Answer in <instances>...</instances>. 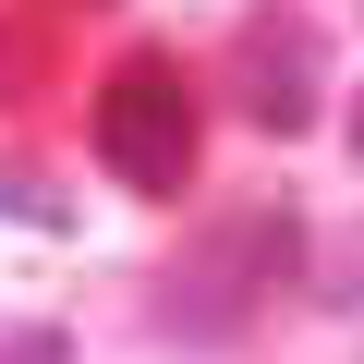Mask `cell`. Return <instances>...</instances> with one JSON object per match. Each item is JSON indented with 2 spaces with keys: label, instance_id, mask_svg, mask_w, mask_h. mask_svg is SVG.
<instances>
[{
  "label": "cell",
  "instance_id": "obj_2",
  "mask_svg": "<svg viewBox=\"0 0 364 364\" xmlns=\"http://www.w3.org/2000/svg\"><path fill=\"white\" fill-rule=\"evenodd\" d=\"M291 255H304V219L279 207V195H255V207H219L195 243H182V267H170V291H158V316L170 328H243L279 279H291Z\"/></svg>",
  "mask_w": 364,
  "mask_h": 364
},
{
  "label": "cell",
  "instance_id": "obj_1",
  "mask_svg": "<svg viewBox=\"0 0 364 364\" xmlns=\"http://www.w3.org/2000/svg\"><path fill=\"white\" fill-rule=\"evenodd\" d=\"M97 158H109V182H134V195H158V207H182V195H195L207 109H195V85H182V61L134 49V61L97 85Z\"/></svg>",
  "mask_w": 364,
  "mask_h": 364
},
{
  "label": "cell",
  "instance_id": "obj_5",
  "mask_svg": "<svg viewBox=\"0 0 364 364\" xmlns=\"http://www.w3.org/2000/svg\"><path fill=\"white\" fill-rule=\"evenodd\" d=\"M0 219H37V231H73V207L49 195V182H25V170H0Z\"/></svg>",
  "mask_w": 364,
  "mask_h": 364
},
{
  "label": "cell",
  "instance_id": "obj_4",
  "mask_svg": "<svg viewBox=\"0 0 364 364\" xmlns=\"http://www.w3.org/2000/svg\"><path fill=\"white\" fill-rule=\"evenodd\" d=\"M25 97H49V25L0 0V109H25Z\"/></svg>",
  "mask_w": 364,
  "mask_h": 364
},
{
  "label": "cell",
  "instance_id": "obj_7",
  "mask_svg": "<svg viewBox=\"0 0 364 364\" xmlns=\"http://www.w3.org/2000/svg\"><path fill=\"white\" fill-rule=\"evenodd\" d=\"M352 146H364V109H352Z\"/></svg>",
  "mask_w": 364,
  "mask_h": 364
},
{
  "label": "cell",
  "instance_id": "obj_6",
  "mask_svg": "<svg viewBox=\"0 0 364 364\" xmlns=\"http://www.w3.org/2000/svg\"><path fill=\"white\" fill-rule=\"evenodd\" d=\"M0 364H73V352H61V328H13V340H0Z\"/></svg>",
  "mask_w": 364,
  "mask_h": 364
},
{
  "label": "cell",
  "instance_id": "obj_3",
  "mask_svg": "<svg viewBox=\"0 0 364 364\" xmlns=\"http://www.w3.org/2000/svg\"><path fill=\"white\" fill-rule=\"evenodd\" d=\"M316 97H328L316 25H304V13H243V25H231V109H243L255 134H304Z\"/></svg>",
  "mask_w": 364,
  "mask_h": 364
}]
</instances>
